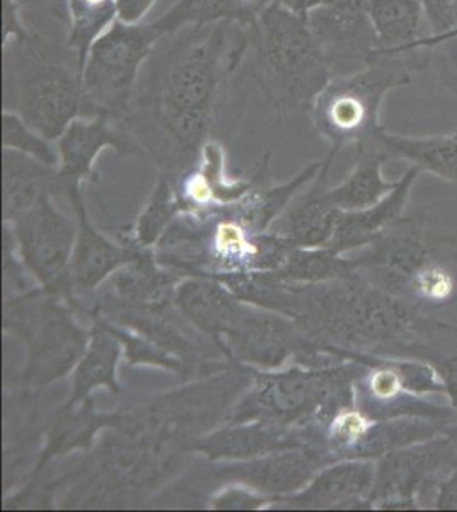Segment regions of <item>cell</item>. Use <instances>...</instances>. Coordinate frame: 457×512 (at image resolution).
<instances>
[{"label":"cell","mask_w":457,"mask_h":512,"mask_svg":"<svg viewBox=\"0 0 457 512\" xmlns=\"http://www.w3.org/2000/svg\"><path fill=\"white\" fill-rule=\"evenodd\" d=\"M249 47L251 28L236 23L162 36L122 122L171 168L188 166L205 146L222 88Z\"/></svg>","instance_id":"obj_1"},{"label":"cell","mask_w":457,"mask_h":512,"mask_svg":"<svg viewBox=\"0 0 457 512\" xmlns=\"http://www.w3.org/2000/svg\"><path fill=\"white\" fill-rule=\"evenodd\" d=\"M357 274L432 315L457 303V226L408 212L352 260Z\"/></svg>","instance_id":"obj_2"},{"label":"cell","mask_w":457,"mask_h":512,"mask_svg":"<svg viewBox=\"0 0 457 512\" xmlns=\"http://www.w3.org/2000/svg\"><path fill=\"white\" fill-rule=\"evenodd\" d=\"M81 55L67 40L26 31L2 45V105L43 137L57 140L70 123L93 117L82 84Z\"/></svg>","instance_id":"obj_3"},{"label":"cell","mask_w":457,"mask_h":512,"mask_svg":"<svg viewBox=\"0 0 457 512\" xmlns=\"http://www.w3.org/2000/svg\"><path fill=\"white\" fill-rule=\"evenodd\" d=\"M256 81L280 113L311 110L333 77L307 19L273 2L251 26Z\"/></svg>","instance_id":"obj_4"},{"label":"cell","mask_w":457,"mask_h":512,"mask_svg":"<svg viewBox=\"0 0 457 512\" xmlns=\"http://www.w3.org/2000/svg\"><path fill=\"white\" fill-rule=\"evenodd\" d=\"M430 59L377 52L362 69L333 76L309 110L313 125L331 149L359 147L381 130V106L394 89L411 84L413 76L429 67Z\"/></svg>","instance_id":"obj_5"},{"label":"cell","mask_w":457,"mask_h":512,"mask_svg":"<svg viewBox=\"0 0 457 512\" xmlns=\"http://www.w3.org/2000/svg\"><path fill=\"white\" fill-rule=\"evenodd\" d=\"M161 40L151 24L127 26L116 21L89 48L82 84L93 117H108L122 122L127 117L140 76L157 41Z\"/></svg>","instance_id":"obj_6"},{"label":"cell","mask_w":457,"mask_h":512,"mask_svg":"<svg viewBox=\"0 0 457 512\" xmlns=\"http://www.w3.org/2000/svg\"><path fill=\"white\" fill-rule=\"evenodd\" d=\"M456 468L457 432L451 424L442 434L381 456L369 501L377 509L417 511Z\"/></svg>","instance_id":"obj_7"},{"label":"cell","mask_w":457,"mask_h":512,"mask_svg":"<svg viewBox=\"0 0 457 512\" xmlns=\"http://www.w3.org/2000/svg\"><path fill=\"white\" fill-rule=\"evenodd\" d=\"M319 48L333 70L365 67L379 52L369 0H326L307 18Z\"/></svg>","instance_id":"obj_8"},{"label":"cell","mask_w":457,"mask_h":512,"mask_svg":"<svg viewBox=\"0 0 457 512\" xmlns=\"http://www.w3.org/2000/svg\"><path fill=\"white\" fill-rule=\"evenodd\" d=\"M16 238L24 262L48 291H69L74 227L53 209L48 197L16 217Z\"/></svg>","instance_id":"obj_9"},{"label":"cell","mask_w":457,"mask_h":512,"mask_svg":"<svg viewBox=\"0 0 457 512\" xmlns=\"http://www.w3.org/2000/svg\"><path fill=\"white\" fill-rule=\"evenodd\" d=\"M108 117H81L65 128L58 137V156L60 168L58 178L62 192L79 190L82 180L93 176L94 163L106 147L120 152H134L139 149L134 137L113 125Z\"/></svg>","instance_id":"obj_10"},{"label":"cell","mask_w":457,"mask_h":512,"mask_svg":"<svg viewBox=\"0 0 457 512\" xmlns=\"http://www.w3.org/2000/svg\"><path fill=\"white\" fill-rule=\"evenodd\" d=\"M369 12L379 53L430 59L432 31L420 0H369Z\"/></svg>","instance_id":"obj_11"},{"label":"cell","mask_w":457,"mask_h":512,"mask_svg":"<svg viewBox=\"0 0 457 512\" xmlns=\"http://www.w3.org/2000/svg\"><path fill=\"white\" fill-rule=\"evenodd\" d=\"M420 173L422 171L417 166H410L398 180L396 187L381 202L369 209L342 212L336 224L335 236L328 245L331 250L343 253L357 246L371 245L379 234L384 233L408 210L411 190Z\"/></svg>","instance_id":"obj_12"},{"label":"cell","mask_w":457,"mask_h":512,"mask_svg":"<svg viewBox=\"0 0 457 512\" xmlns=\"http://www.w3.org/2000/svg\"><path fill=\"white\" fill-rule=\"evenodd\" d=\"M84 335L52 303L43 308V321L36 333L28 373L38 383H48L69 371L84 350Z\"/></svg>","instance_id":"obj_13"},{"label":"cell","mask_w":457,"mask_h":512,"mask_svg":"<svg viewBox=\"0 0 457 512\" xmlns=\"http://www.w3.org/2000/svg\"><path fill=\"white\" fill-rule=\"evenodd\" d=\"M386 159H403L420 171L457 185V132L429 137H406L389 134L382 127L369 140ZM367 144V142H365Z\"/></svg>","instance_id":"obj_14"},{"label":"cell","mask_w":457,"mask_h":512,"mask_svg":"<svg viewBox=\"0 0 457 512\" xmlns=\"http://www.w3.org/2000/svg\"><path fill=\"white\" fill-rule=\"evenodd\" d=\"M4 216L16 219L50 193L62 192L58 169L18 151L4 149Z\"/></svg>","instance_id":"obj_15"},{"label":"cell","mask_w":457,"mask_h":512,"mask_svg":"<svg viewBox=\"0 0 457 512\" xmlns=\"http://www.w3.org/2000/svg\"><path fill=\"white\" fill-rule=\"evenodd\" d=\"M272 4L273 0H178L151 26L159 38L198 24L236 23L251 28Z\"/></svg>","instance_id":"obj_16"},{"label":"cell","mask_w":457,"mask_h":512,"mask_svg":"<svg viewBox=\"0 0 457 512\" xmlns=\"http://www.w3.org/2000/svg\"><path fill=\"white\" fill-rule=\"evenodd\" d=\"M376 482L374 460L352 458L319 475L304 495V504L314 507H364L372 509L371 492Z\"/></svg>","instance_id":"obj_17"},{"label":"cell","mask_w":457,"mask_h":512,"mask_svg":"<svg viewBox=\"0 0 457 512\" xmlns=\"http://www.w3.org/2000/svg\"><path fill=\"white\" fill-rule=\"evenodd\" d=\"M355 149L357 163L352 173L338 187L326 190L331 205L342 212L369 209L381 202L398 183V180L388 181L382 176V164L388 159L372 142Z\"/></svg>","instance_id":"obj_18"},{"label":"cell","mask_w":457,"mask_h":512,"mask_svg":"<svg viewBox=\"0 0 457 512\" xmlns=\"http://www.w3.org/2000/svg\"><path fill=\"white\" fill-rule=\"evenodd\" d=\"M69 197L81 219V238H79L70 272L74 274V284L82 291H86V289H93L99 280L106 274H110L111 270H115L118 265L130 262V258H134V255L110 245L98 233H94L86 222L81 192L70 193Z\"/></svg>","instance_id":"obj_19"},{"label":"cell","mask_w":457,"mask_h":512,"mask_svg":"<svg viewBox=\"0 0 457 512\" xmlns=\"http://www.w3.org/2000/svg\"><path fill=\"white\" fill-rule=\"evenodd\" d=\"M115 23V0H69L67 45L81 55L84 64L94 41Z\"/></svg>","instance_id":"obj_20"},{"label":"cell","mask_w":457,"mask_h":512,"mask_svg":"<svg viewBox=\"0 0 457 512\" xmlns=\"http://www.w3.org/2000/svg\"><path fill=\"white\" fill-rule=\"evenodd\" d=\"M180 306L205 330L227 328L232 316L231 303L217 286H186L180 292Z\"/></svg>","instance_id":"obj_21"},{"label":"cell","mask_w":457,"mask_h":512,"mask_svg":"<svg viewBox=\"0 0 457 512\" xmlns=\"http://www.w3.org/2000/svg\"><path fill=\"white\" fill-rule=\"evenodd\" d=\"M52 140L43 137L35 128L29 127L23 118L14 111H2V144L4 149L18 151L41 163L57 168L60 163L58 149L50 144Z\"/></svg>","instance_id":"obj_22"},{"label":"cell","mask_w":457,"mask_h":512,"mask_svg":"<svg viewBox=\"0 0 457 512\" xmlns=\"http://www.w3.org/2000/svg\"><path fill=\"white\" fill-rule=\"evenodd\" d=\"M116 357H118V345L115 338L108 337L106 333L94 335L91 349L86 354V359L79 367L76 378V398H81L84 393L91 390L96 384H110L115 388Z\"/></svg>","instance_id":"obj_23"},{"label":"cell","mask_w":457,"mask_h":512,"mask_svg":"<svg viewBox=\"0 0 457 512\" xmlns=\"http://www.w3.org/2000/svg\"><path fill=\"white\" fill-rule=\"evenodd\" d=\"M176 205L178 202L174 200L169 181L162 178L154 192L151 205H149V209L145 210L142 222H140L139 236L144 243H149L156 238L157 231L161 229L162 224L173 217Z\"/></svg>","instance_id":"obj_24"},{"label":"cell","mask_w":457,"mask_h":512,"mask_svg":"<svg viewBox=\"0 0 457 512\" xmlns=\"http://www.w3.org/2000/svg\"><path fill=\"white\" fill-rule=\"evenodd\" d=\"M430 364L437 369L446 388L447 402L457 414V326L447 332Z\"/></svg>","instance_id":"obj_25"},{"label":"cell","mask_w":457,"mask_h":512,"mask_svg":"<svg viewBox=\"0 0 457 512\" xmlns=\"http://www.w3.org/2000/svg\"><path fill=\"white\" fill-rule=\"evenodd\" d=\"M16 6L24 11H33L35 14L45 16L57 24L67 36L69 28V0H14ZM67 40V38H65Z\"/></svg>","instance_id":"obj_26"},{"label":"cell","mask_w":457,"mask_h":512,"mask_svg":"<svg viewBox=\"0 0 457 512\" xmlns=\"http://www.w3.org/2000/svg\"><path fill=\"white\" fill-rule=\"evenodd\" d=\"M156 4L157 0H115L116 21L127 26L145 24Z\"/></svg>","instance_id":"obj_27"},{"label":"cell","mask_w":457,"mask_h":512,"mask_svg":"<svg viewBox=\"0 0 457 512\" xmlns=\"http://www.w3.org/2000/svg\"><path fill=\"white\" fill-rule=\"evenodd\" d=\"M427 21H429L432 36H440L451 30L452 0H420Z\"/></svg>","instance_id":"obj_28"},{"label":"cell","mask_w":457,"mask_h":512,"mask_svg":"<svg viewBox=\"0 0 457 512\" xmlns=\"http://www.w3.org/2000/svg\"><path fill=\"white\" fill-rule=\"evenodd\" d=\"M432 506L437 511H457V468L439 483Z\"/></svg>","instance_id":"obj_29"},{"label":"cell","mask_w":457,"mask_h":512,"mask_svg":"<svg viewBox=\"0 0 457 512\" xmlns=\"http://www.w3.org/2000/svg\"><path fill=\"white\" fill-rule=\"evenodd\" d=\"M278 6L284 7L287 11L294 12L297 16L307 19L316 9L323 6L326 0H273Z\"/></svg>","instance_id":"obj_30"},{"label":"cell","mask_w":457,"mask_h":512,"mask_svg":"<svg viewBox=\"0 0 457 512\" xmlns=\"http://www.w3.org/2000/svg\"><path fill=\"white\" fill-rule=\"evenodd\" d=\"M457 28V0H452L451 4V30ZM449 30V31H451Z\"/></svg>","instance_id":"obj_31"},{"label":"cell","mask_w":457,"mask_h":512,"mask_svg":"<svg viewBox=\"0 0 457 512\" xmlns=\"http://www.w3.org/2000/svg\"><path fill=\"white\" fill-rule=\"evenodd\" d=\"M452 429H454V431L457 432V422H454V424H452Z\"/></svg>","instance_id":"obj_32"},{"label":"cell","mask_w":457,"mask_h":512,"mask_svg":"<svg viewBox=\"0 0 457 512\" xmlns=\"http://www.w3.org/2000/svg\"><path fill=\"white\" fill-rule=\"evenodd\" d=\"M456 132H457V128H456Z\"/></svg>","instance_id":"obj_33"}]
</instances>
